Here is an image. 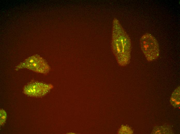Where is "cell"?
Masks as SVG:
<instances>
[{
	"label": "cell",
	"instance_id": "7",
	"mask_svg": "<svg viewBox=\"0 0 180 134\" xmlns=\"http://www.w3.org/2000/svg\"><path fill=\"white\" fill-rule=\"evenodd\" d=\"M6 114L3 110H1L0 112V123L1 125L3 124L6 120Z\"/></svg>",
	"mask_w": 180,
	"mask_h": 134
},
{
	"label": "cell",
	"instance_id": "1",
	"mask_svg": "<svg viewBox=\"0 0 180 134\" xmlns=\"http://www.w3.org/2000/svg\"><path fill=\"white\" fill-rule=\"evenodd\" d=\"M140 45L141 50L148 61L155 60L159 55V43L155 38L151 34L146 33L140 38Z\"/></svg>",
	"mask_w": 180,
	"mask_h": 134
},
{
	"label": "cell",
	"instance_id": "3",
	"mask_svg": "<svg viewBox=\"0 0 180 134\" xmlns=\"http://www.w3.org/2000/svg\"><path fill=\"white\" fill-rule=\"evenodd\" d=\"M47 66L46 63L39 56L35 55L30 56L20 63L16 69H27L36 72L44 73L47 71Z\"/></svg>",
	"mask_w": 180,
	"mask_h": 134
},
{
	"label": "cell",
	"instance_id": "2",
	"mask_svg": "<svg viewBox=\"0 0 180 134\" xmlns=\"http://www.w3.org/2000/svg\"><path fill=\"white\" fill-rule=\"evenodd\" d=\"M117 39L116 51L118 61L120 65L125 66L130 62L131 45L128 36L123 30Z\"/></svg>",
	"mask_w": 180,
	"mask_h": 134
},
{
	"label": "cell",
	"instance_id": "4",
	"mask_svg": "<svg viewBox=\"0 0 180 134\" xmlns=\"http://www.w3.org/2000/svg\"><path fill=\"white\" fill-rule=\"evenodd\" d=\"M48 85L36 81H32L25 85L24 92L30 96L39 97L46 94L50 88Z\"/></svg>",
	"mask_w": 180,
	"mask_h": 134
},
{
	"label": "cell",
	"instance_id": "6",
	"mask_svg": "<svg viewBox=\"0 0 180 134\" xmlns=\"http://www.w3.org/2000/svg\"><path fill=\"white\" fill-rule=\"evenodd\" d=\"M156 128H155L154 129L153 131L154 132L153 133L154 134H162V133H169V132H168V131H169V130H168L166 129H168L167 128H164L163 127H158V128L156 127Z\"/></svg>",
	"mask_w": 180,
	"mask_h": 134
},
{
	"label": "cell",
	"instance_id": "5",
	"mask_svg": "<svg viewBox=\"0 0 180 134\" xmlns=\"http://www.w3.org/2000/svg\"><path fill=\"white\" fill-rule=\"evenodd\" d=\"M171 104L175 107L180 106V87L178 86L172 93L170 98Z\"/></svg>",
	"mask_w": 180,
	"mask_h": 134
}]
</instances>
